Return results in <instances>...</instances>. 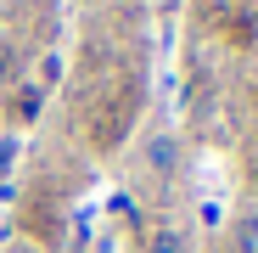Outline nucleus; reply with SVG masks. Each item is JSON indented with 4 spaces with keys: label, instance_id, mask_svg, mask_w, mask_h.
<instances>
[{
    "label": "nucleus",
    "instance_id": "f257e3e1",
    "mask_svg": "<svg viewBox=\"0 0 258 253\" xmlns=\"http://www.w3.org/2000/svg\"><path fill=\"white\" fill-rule=\"evenodd\" d=\"M141 253H185V236L174 225H146L141 231Z\"/></svg>",
    "mask_w": 258,
    "mask_h": 253
},
{
    "label": "nucleus",
    "instance_id": "f03ea898",
    "mask_svg": "<svg viewBox=\"0 0 258 253\" xmlns=\"http://www.w3.org/2000/svg\"><path fill=\"white\" fill-rule=\"evenodd\" d=\"M236 253H258V214L236 220Z\"/></svg>",
    "mask_w": 258,
    "mask_h": 253
},
{
    "label": "nucleus",
    "instance_id": "7ed1b4c3",
    "mask_svg": "<svg viewBox=\"0 0 258 253\" xmlns=\"http://www.w3.org/2000/svg\"><path fill=\"white\" fill-rule=\"evenodd\" d=\"M197 6H202V12H213V17H225V12H236V6H241V0H197Z\"/></svg>",
    "mask_w": 258,
    "mask_h": 253
},
{
    "label": "nucleus",
    "instance_id": "20e7f679",
    "mask_svg": "<svg viewBox=\"0 0 258 253\" xmlns=\"http://www.w3.org/2000/svg\"><path fill=\"white\" fill-rule=\"evenodd\" d=\"M17 158V141H6V146H0V175H6V163Z\"/></svg>",
    "mask_w": 258,
    "mask_h": 253
},
{
    "label": "nucleus",
    "instance_id": "39448f33",
    "mask_svg": "<svg viewBox=\"0 0 258 253\" xmlns=\"http://www.w3.org/2000/svg\"><path fill=\"white\" fill-rule=\"evenodd\" d=\"M252 169H258V141H252Z\"/></svg>",
    "mask_w": 258,
    "mask_h": 253
},
{
    "label": "nucleus",
    "instance_id": "423d86ee",
    "mask_svg": "<svg viewBox=\"0 0 258 253\" xmlns=\"http://www.w3.org/2000/svg\"><path fill=\"white\" fill-rule=\"evenodd\" d=\"M12 253H34V247H12Z\"/></svg>",
    "mask_w": 258,
    "mask_h": 253
}]
</instances>
